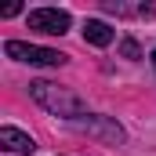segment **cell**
<instances>
[{
  "label": "cell",
  "instance_id": "obj_1",
  "mask_svg": "<svg viewBox=\"0 0 156 156\" xmlns=\"http://www.w3.org/2000/svg\"><path fill=\"white\" fill-rule=\"evenodd\" d=\"M29 94H33V102L44 105L51 116H66L69 123L83 116V98H80L76 91H69V87H58L51 80H33L29 83Z\"/></svg>",
  "mask_w": 156,
  "mask_h": 156
},
{
  "label": "cell",
  "instance_id": "obj_2",
  "mask_svg": "<svg viewBox=\"0 0 156 156\" xmlns=\"http://www.w3.org/2000/svg\"><path fill=\"white\" fill-rule=\"evenodd\" d=\"M4 51H7V58L26 62V66H62L66 62V55H58L51 47H37V44H22V40H7Z\"/></svg>",
  "mask_w": 156,
  "mask_h": 156
},
{
  "label": "cell",
  "instance_id": "obj_3",
  "mask_svg": "<svg viewBox=\"0 0 156 156\" xmlns=\"http://www.w3.org/2000/svg\"><path fill=\"white\" fill-rule=\"evenodd\" d=\"M29 29L47 33V37H62L69 29V15L58 7H37V11H29Z\"/></svg>",
  "mask_w": 156,
  "mask_h": 156
},
{
  "label": "cell",
  "instance_id": "obj_4",
  "mask_svg": "<svg viewBox=\"0 0 156 156\" xmlns=\"http://www.w3.org/2000/svg\"><path fill=\"white\" fill-rule=\"evenodd\" d=\"M73 127L76 131H83V134H94V138H105V142H123V127H120L116 120H109V116H80V120H73Z\"/></svg>",
  "mask_w": 156,
  "mask_h": 156
},
{
  "label": "cell",
  "instance_id": "obj_5",
  "mask_svg": "<svg viewBox=\"0 0 156 156\" xmlns=\"http://www.w3.org/2000/svg\"><path fill=\"white\" fill-rule=\"evenodd\" d=\"M0 145H4L7 153H33V149H37V142H33L26 131H18V127H0Z\"/></svg>",
  "mask_w": 156,
  "mask_h": 156
},
{
  "label": "cell",
  "instance_id": "obj_6",
  "mask_svg": "<svg viewBox=\"0 0 156 156\" xmlns=\"http://www.w3.org/2000/svg\"><path fill=\"white\" fill-rule=\"evenodd\" d=\"M83 40L94 44V47H105V44H113V29L105 22H98V18H87L83 22Z\"/></svg>",
  "mask_w": 156,
  "mask_h": 156
},
{
  "label": "cell",
  "instance_id": "obj_7",
  "mask_svg": "<svg viewBox=\"0 0 156 156\" xmlns=\"http://www.w3.org/2000/svg\"><path fill=\"white\" fill-rule=\"evenodd\" d=\"M120 51H123V58H138V44H134V40H123Z\"/></svg>",
  "mask_w": 156,
  "mask_h": 156
},
{
  "label": "cell",
  "instance_id": "obj_8",
  "mask_svg": "<svg viewBox=\"0 0 156 156\" xmlns=\"http://www.w3.org/2000/svg\"><path fill=\"white\" fill-rule=\"evenodd\" d=\"M18 11H22V4H7V7H4L0 15H4V18H11V15H18Z\"/></svg>",
  "mask_w": 156,
  "mask_h": 156
},
{
  "label": "cell",
  "instance_id": "obj_9",
  "mask_svg": "<svg viewBox=\"0 0 156 156\" xmlns=\"http://www.w3.org/2000/svg\"><path fill=\"white\" fill-rule=\"evenodd\" d=\"M153 66H156V51H153Z\"/></svg>",
  "mask_w": 156,
  "mask_h": 156
}]
</instances>
